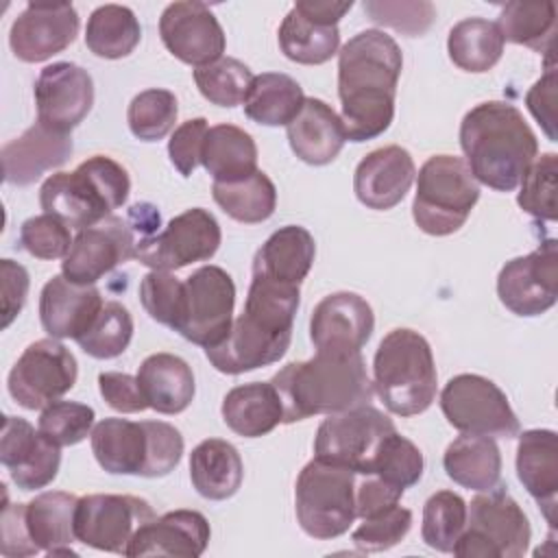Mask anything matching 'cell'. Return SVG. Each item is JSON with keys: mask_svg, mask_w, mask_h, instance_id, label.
Masks as SVG:
<instances>
[{"mask_svg": "<svg viewBox=\"0 0 558 558\" xmlns=\"http://www.w3.org/2000/svg\"><path fill=\"white\" fill-rule=\"evenodd\" d=\"M403 68L399 44L377 28L353 35L338 52V96L349 142H368L395 118L397 83Z\"/></svg>", "mask_w": 558, "mask_h": 558, "instance_id": "cell-1", "label": "cell"}, {"mask_svg": "<svg viewBox=\"0 0 558 558\" xmlns=\"http://www.w3.org/2000/svg\"><path fill=\"white\" fill-rule=\"evenodd\" d=\"M299 299V286L253 275L244 310L229 336L205 349L211 366L225 375H240L279 362L292 340Z\"/></svg>", "mask_w": 558, "mask_h": 558, "instance_id": "cell-2", "label": "cell"}, {"mask_svg": "<svg viewBox=\"0 0 558 558\" xmlns=\"http://www.w3.org/2000/svg\"><path fill=\"white\" fill-rule=\"evenodd\" d=\"M460 146L475 181L497 192H512L538 157L534 131L523 113L504 100H486L464 113Z\"/></svg>", "mask_w": 558, "mask_h": 558, "instance_id": "cell-3", "label": "cell"}, {"mask_svg": "<svg viewBox=\"0 0 558 558\" xmlns=\"http://www.w3.org/2000/svg\"><path fill=\"white\" fill-rule=\"evenodd\" d=\"M270 384L281 397L283 423L366 405L375 392L362 353H316L312 360L286 364Z\"/></svg>", "mask_w": 558, "mask_h": 558, "instance_id": "cell-4", "label": "cell"}, {"mask_svg": "<svg viewBox=\"0 0 558 558\" xmlns=\"http://www.w3.org/2000/svg\"><path fill=\"white\" fill-rule=\"evenodd\" d=\"M131 192L129 172L105 155H94L72 172L50 174L39 187L44 214H52L70 229H87L113 216Z\"/></svg>", "mask_w": 558, "mask_h": 558, "instance_id": "cell-5", "label": "cell"}, {"mask_svg": "<svg viewBox=\"0 0 558 558\" xmlns=\"http://www.w3.org/2000/svg\"><path fill=\"white\" fill-rule=\"evenodd\" d=\"M96 462L113 475L163 477L183 456L181 432L163 421L102 418L89 434Z\"/></svg>", "mask_w": 558, "mask_h": 558, "instance_id": "cell-6", "label": "cell"}, {"mask_svg": "<svg viewBox=\"0 0 558 558\" xmlns=\"http://www.w3.org/2000/svg\"><path fill=\"white\" fill-rule=\"evenodd\" d=\"M373 388L397 416L423 414L436 399L438 373L432 347L414 329L388 331L373 357Z\"/></svg>", "mask_w": 558, "mask_h": 558, "instance_id": "cell-7", "label": "cell"}, {"mask_svg": "<svg viewBox=\"0 0 558 558\" xmlns=\"http://www.w3.org/2000/svg\"><path fill=\"white\" fill-rule=\"evenodd\" d=\"M412 218L427 235H451L480 201V185L466 161L453 155L429 157L416 174Z\"/></svg>", "mask_w": 558, "mask_h": 558, "instance_id": "cell-8", "label": "cell"}, {"mask_svg": "<svg viewBox=\"0 0 558 558\" xmlns=\"http://www.w3.org/2000/svg\"><path fill=\"white\" fill-rule=\"evenodd\" d=\"M301 530L318 541L342 536L355 521V473L347 466L310 460L294 486Z\"/></svg>", "mask_w": 558, "mask_h": 558, "instance_id": "cell-9", "label": "cell"}, {"mask_svg": "<svg viewBox=\"0 0 558 558\" xmlns=\"http://www.w3.org/2000/svg\"><path fill=\"white\" fill-rule=\"evenodd\" d=\"M532 538L523 508L506 486L480 493L466 506V527L451 554L460 558H521Z\"/></svg>", "mask_w": 558, "mask_h": 558, "instance_id": "cell-10", "label": "cell"}, {"mask_svg": "<svg viewBox=\"0 0 558 558\" xmlns=\"http://www.w3.org/2000/svg\"><path fill=\"white\" fill-rule=\"evenodd\" d=\"M235 283L220 266H201L183 281V299L174 331L192 344L211 349L233 325Z\"/></svg>", "mask_w": 558, "mask_h": 558, "instance_id": "cell-11", "label": "cell"}, {"mask_svg": "<svg viewBox=\"0 0 558 558\" xmlns=\"http://www.w3.org/2000/svg\"><path fill=\"white\" fill-rule=\"evenodd\" d=\"M440 410L451 427L462 434L514 438L521 429L506 392L488 377L460 373L440 390Z\"/></svg>", "mask_w": 558, "mask_h": 558, "instance_id": "cell-12", "label": "cell"}, {"mask_svg": "<svg viewBox=\"0 0 558 558\" xmlns=\"http://www.w3.org/2000/svg\"><path fill=\"white\" fill-rule=\"evenodd\" d=\"M395 429L392 418L371 403L329 414L316 429L314 458L366 475L379 445Z\"/></svg>", "mask_w": 558, "mask_h": 558, "instance_id": "cell-13", "label": "cell"}, {"mask_svg": "<svg viewBox=\"0 0 558 558\" xmlns=\"http://www.w3.org/2000/svg\"><path fill=\"white\" fill-rule=\"evenodd\" d=\"M78 377L74 353L57 338L31 342L13 364L7 388L13 401L26 410H44L70 392Z\"/></svg>", "mask_w": 558, "mask_h": 558, "instance_id": "cell-14", "label": "cell"}, {"mask_svg": "<svg viewBox=\"0 0 558 558\" xmlns=\"http://www.w3.org/2000/svg\"><path fill=\"white\" fill-rule=\"evenodd\" d=\"M222 233L220 225L203 207L185 209L174 216L163 231L140 238L135 259L150 270H179L194 262H207L216 255Z\"/></svg>", "mask_w": 558, "mask_h": 558, "instance_id": "cell-15", "label": "cell"}, {"mask_svg": "<svg viewBox=\"0 0 558 558\" xmlns=\"http://www.w3.org/2000/svg\"><path fill=\"white\" fill-rule=\"evenodd\" d=\"M155 517L153 506L142 497L85 495L76 504L74 534L87 547L124 556L135 534Z\"/></svg>", "mask_w": 558, "mask_h": 558, "instance_id": "cell-16", "label": "cell"}, {"mask_svg": "<svg viewBox=\"0 0 558 558\" xmlns=\"http://www.w3.org/2000/svg\"><path fill=\"white\" fill-rule=\"evenodd\" d=\"M556 240L536 251L506 262L497 275V296L517 316H541L558 299V248Z\"/></svg>", "mask_w": 558, "mask_h": 558, "instance_id": "cell-17", "label": "cell"}, {"mask_svg": "<svg viewBox=\"0 0 558 558\" xmlns=\"http://www.w3.org/2000/svg\"><path fill=\"white\" fill-rule=\"evenodd\" d=\"M137 240L129 218L109 216L76 233L70 253L61 262V275L72 283L94 286L116 266L135 259Z\"/></svg>", "mask_w": 558, "mask_h": 558, "instance_id": "cell-18", "label": "cell"}, {"mask_svg": "<svg viewBox=\"0 0 558 558\" xmlns=\"http://www.w3.org/2000/svg\"><path fill=\"white\" fill-rule=\"evenodd\" d=\"M159 35L174 59L194 68L222 59L227 46L218 17L196 0L168 4L159 17Z\"/></svg>", "mask_w": 558, "mask_h": 558, "instance_id": "cell-19", "label": "cell"}, {"mask_svg": "<svg viewBox=\"0 0 558 558\" xmlns=\"http://www.w3.org/2000/svg\"><path fill=\"white\" fill-rule=\"evenodd\" d=\"M33 94L37 122L52 131L70 133L94 105V81L85 68L57 61L39 72Z\"/></svg>", "mask_w": 558, "mask_h": 558, "instance_id": "cell-20", "label": "cell"}, {"mask_svg": "<svg viewBox=\"0 0 558 558\" xmlns=\"http://www.w3.org/2000/svg\"><path fill=\"white\" fill-rule=\"evenodd\" d=\"M78 13L70 2H28L13 20L9 46L24 63H39L63 52L78 35Z\"/></svg>", "mask_w": 558, "mask_h": 558, "instance_id": "cell-21", "label": "cell"}, {"mask_svg": "<svg viewBox=\"0 0 558 558\" xmlns=\"http://www.w3.org/2000/svg\"><path fill=\"white\" fill-rule=\"evenodd\" d=\"M375 329L368 301L355 292H333L316 303L310 318V338L316 353H362Z\"/></svg>", "mask_w": 558, "mask_h": 558, "instance_id": "cell-22", "label": "cell"}, {"mask_svg": "<svg viewBox=\"0 0 558 558\" xmlns=\"http://www.w3.org/2000/svg\"><path fill=\"white\" fill-rule=\"evenodd\" d=\"M0 462L20 490L46 488L59 473L61 447L20 418L4 416L0 436Z\"/></svg>", "mask_w": 558, "mask_h": 558, "instance_id": "cell-23", "label": "cell"}, {"mask_svg": "<svg viewBox=\"0 0 558 558\" xmlns=\"http://www.w3.org/2000/svg\"><path fill=\"white\" fill-rule=\"evenodd\" d=\"M416 166L412 155L392 144L371 150L355 168L353 192L368 209L386 211L403 201L414 183Z\"/></svg>", "mask_w": 558, "mask_h": 558, "instance_id": "cell-24", "label": "cell"}, {"mask_svg": "<svg viewBox=\"0 0 558 558\" xmlns=\"http://www.w3.org/2000/svg\"><path fill=\"white\" fill-rule=\"evenodd\" d=\"M102 305L96 286L72 283L63 275H54L41 288L39 320L50 338L78 340L94 325Z\"/></svg>", "mask_w": 558, "mask_h": 558, "instance_id": "cell-25", "label": "cell"}, {"mask_svg": "<svg viewBox=\"0 0 558 558\" xmlns=\"http://www.w3.org/2000/svg\"><path fill=\"white\" fill-rule=\"evenodd\" d=\"M70 133H59L41 122L28 126L20 137L2 146V172L9 185H31L44 172L63 166L72 155Z\"/></svg>", "mask_w": 558, "mask_h": 558, "instance_id": "cell-26", "label": "cell"}, {"mask_svg": "<svg viewBox=\"0 0 558 558\" xmlns=\"http://www.w3.org/2000/svg\"><path fill=\"white\" fill-rule=\"evenodd\" d=\"M207 519L196 510H172L148 521L131 541L124 556L198 558L209 543Z\"/></svg>", "mask_w": 558, "mask_h": 558, "instance_id": "cell-27", "label": "cell"}, {"mask_svg": "<svg viewBox=\"0 0 558 558\" xmlns=\"http://www.w3.org/2000/svg\"><path fill=\"white\" fill-rule=\"evenodd\" d=\"M517 445V477L538 504L549 527L558 512V438L551 429H527Z\"/></svg>", "mask_w": 558, "mask_h": 558, "instance_id": "cell-28", "label": "cell"}, {"mask_svg": "<svg viewBox=\"0 0 558 558\" xmlns=\"http://www.w3.org/2000/svg\"><path fill=\"white\" fill-rule=\"evenodd\" d=\"M286 133L292 153L310 166L331 163L347 142L340 116L320 98H305Z\"/></svg>", "mask_w": 558, "mask_h": 558, "instance_id": "cell-29", "label": "cell"}, {"mask_svg": "<svg viewBox=\"0 0 558 558\" xmlns=\"http://www.w3.org/2000/svg\"><path fill=\"white\" fill-rule=\"evenodd\" d=\"M137 384L150 410L179 414L194 399L196 384L190 364L174 353H153L137 368Z\"/></svg>", "mask_w": 558, "mask_h": 558, "instance_id": "cell-30", "label": "cell"}, {"mask_svg": "<svg viewBox=\"0 0 558 558\" xmlns=\"http://www.w3.org/2000/svg\"><path fill=\"white\" fill-rule=\"evenodd\" d=\"M316 257V242L305 227L286 225L277 229L255 253L253 275L281 283L301 286Z\"/></svg>", "mask_w": 558, "mask_h": 558, "instance_id": "cell-31", "label": "cell"}, {"mask_svg": "<svg viewBox=\"0 0 558 558\" xmlns=\"http://www.w3.org/2000/svg\"><path fill=\"white\" fill-rule=\"evenodd\" d=\"M78 497L63 490H46L31 499L24 508V519L33 543L48 556H76L72 543L74 512Z\"/></svg>", "mask_w": 558, "mask_h": 558, "instance_id": "cell-32", "label": "cell"}, {"mask_svg": "<svg viewBox=\"0 0 558 558\" xmlns=\"http://www.w3.org/2000/svg\"><path fill=\"white\" fill-rule=\"evenodd\" d=\"M222 421L244 438H259L283 423V403L270 381H251L231 388L222 399Z\"/></svg>", "mask_w": 558, "mask_h": 558, "instance_id": "cell-33", "label": "cell"}, {"mask_svg": "<svg viewBox=\"0 0 558 558\" xmlns=\"http://www.w3.org/2000/svg\"><path fill=\"white\" fill-rule=\"evenodd\" d=\"M190 480L196 493L209 501L233 497L244 480L240 451L222 438L198 442L190 453Z\"/></svg>", "mask_w": 558, "mask_h": 558, "instance_id": "cell-34", "label": "cell"}, {"mask_svg": "<svg viewBox=\"0 0 558 558\" xmlns=\"http://www.w3.org/2000/svg\"><path fill=\"white\" fill-rule=\"evenodd\" d=\"M442 466L449 480L477 493L495 488L501 480V453L490 436H458L445 449Z\"/></svg>", "mask_w": 558, "mask_h": 558, "instance_id": "cell-35", "label": "cell"}, {"mask_svg": "<svg viewBox=\"0 0 558 558\" xmlns=\"http://www.w3.org/2000/svg\"><path fill=\"white\" fill-rule=\"evenodd\" d=\"M201 166L218 183L244 179L257 170L255 140L235 124L209 126L201 153Z\"/></svg>", "mask_w": 558, "mask_h": 558, "instance_id": "cell-36", "label": "cell"}, {"mask_svg": "<svg viewBox=\"0 0 558 558\" xmlns=\"http://www.w3.org/2000/svg\"><path fill=\"white\" fill-rule=\"evenodd\" d=\"M305 102L303 87L288 74L264 72L253 78L244 100L248 120L264 126H288Z\"/></svg>", "mask_w": 558, "mask_h": 558, "instance_id": "cell-37", "label": "cell"}, {"mask_svg": "<svg viewBox=\"0 0 558 558\" xmlns=\"http://www.w3.org/2000/svg\"><path fill=\"white\" fill-rule=\"evenodd\" d=\"M504 37L495 22L484 17H466L451 26L447 52L453 65L464 72H488L504 54Z\"/></svg>", "mask_w": 558, "mask_h": 558, "instance_id": "cell-38", "label": "cell"}, {"mask_svg": "<svg viewBox=\"0 0 558 558\" xmlns=\"http://www.w3.org/2000/svg\"><path fill=\"white\" fill-rule=\"evenodd\" d=\"M211 196L229 218L244 225L268 220L277 207V187L262 170L238 181H214Z\"/></svg>", "mask_w": 558, "mask_h": 558, "instance_id": "cell-39", "label": "cell"}, {"mask_svg": "<svg viewBox=\"0 0 558 558\" xmlns=\"http://www.w3.org/2000/svg\"><path fill=\"white\" fill-rule=\"evenodd\" d=\"M142 39L135 13L122 4H102L92 11L85 28V46L100 59L129 57Z\"/></svg>", "mask_w": 558, "mask_h": 558, "instance_id": "cell-40", "label": "cell"}, {"mask_svg": "<svg viewBox=\"0 0 558 558\" xmlns=\"http://www.w3.org/2000/svg\"><path fill=\"white\" fill-rule=\"evenodd\" d=\"M277 37L281 52L301 65L327 63L333 54H338L340 48L338 26L316 24L301 15L294 7L283 17Z\"/></svg>", "mask_w": 558, "mask_h": 558, "instance_id": "cell-41", "label": "cell"}, {"mask_svg": "<svg viewBox=\"0 0 558 558\" xmlns=\"http://www.w3.org/2000/svg\"><path fill=\"white\" fill-rule=\"evenodd\" d=\"M501 31L504 41L527 46L536 52L551 54V44L556 35V4L545 2H508L499 20L495 22Z\"/></svg>", "mask_w": 558, "mask_h": 558, "instance_id": "cell-42", "label": "cell"}, {"mask_svg": "<svg viewBox=\"0 0 558 558\" xmlns=\"http://www.w3.org/2000/svg\"><path fill=\"white\" fill-rule=\"evenodd\" d=\"M466 527V501L453 490L434 493L423 506L421 536L427 547L451 554Z\"/></svg>", "mask_w": 558, "mask_h": 558, "instance_id": "cell-43", "label": "cell"}, {"mask_svg": "<svg viewBox=\"0 0 558 558\" xmlns=\"http://www.w3.org/2000/svg\"><path fill=\"white\" fill-rule=\"evenodd\" d=\"M253 72L233 57H222L209 65L194 68V83L203 98L218 107H238L246 100Z\"/></svg>", "mask_w": 558, "mask_h": 558, "instance_id": "cell-44", "label": "cell"}, {"mask_svg": "<svg viewBox=\"0 0 558 558\" xmlns=\"http://www.w3.org/2000/svg\"><path fill=\"white\" fill-rule=\"evenodd\" d=\"M133 338V316L118 303L109 301L102 305L94 325L76 340L78 347L96 360H113L126 351Z\"/></svg>", "mask_w": 558, "mask_h": 558, "instance_id": "cell-45", "label": "cell"}, {"mask_svg": "<svg viewBox=\"0 0 558 558\" xmlns=\"http://www.w3.org/2000/svg\"><path fill=\"white\" fill-rule=\"evenodd\" d=\"M177 116L179 105L174 94L161 87L140 92L126 109L129 129L142 142H157L166 137L174 129Z\"/></svg>", "mask_w": 558, "mask_h": 558, "instance_id": "cell-46", "label": "cell"}, {"mask_svg": "<svg viewBox=\"0 0 558 558\" xmlns=\"http://www.w3.org/2000/svg\"><path fill=\"white\" fill-rule=\"evenodd\" d=\"M423 469L425 460L421 449L395 429L379 445L373 466L366 475H377L405 490L423 477Z\"/></svg>", "mask_w": 558, "mask_h": 558, "instance_id": "cell-47", "label": "cell"}, {"mask_svg": "<svg viewBox=\"0 0 558 558\" xmlns=\"http://www.w3.org/2000/svg\"><path fill=\"white\" fill-rule=\"evenodd\" d=\"M556 177L558 157L556 153H543L532 161L521 179V192L517 196L519 207L536 220H556Z\"/></svg>", "mask_w": 558, "mask_h": 558, "instance_id": "cell-48", "label": "cell"}, {"mask_svg": "<svg viewBox=\"0 0 558 558\" xmlns=\"http://www.w3.org/2000/svg\"><path fill=\"white\" fill-rule=\"evenodd\" d=\"M94 408L78 401H54L39 414L37 429L59 447L78 445L94 429Z\"/></svg>", "mask_w": 558, "mask_h": 558, "instance_id": "cell-49", "label": "cell"}, {"mask_svg": "<svg viewBox=\"0 0 558 558\" xmlns=\"http://www.w3.org/2000/svg\"><path fill=\"white\" fill-rule=\"evenodd\" d=\"M362 7L373 22L408 37L423 35L436 17V7L427 0H366Z\"/></svg>", "mask_w": 558, "mask_h": 558, "instance_id": "cell-50", "label": "cell"}, {"mask_svg": "<svg viewBox=\"0 0 558 558\" xmlns=\"http://www.w3.org/2000/svg\"><path fill=\"white\" fill-rule=\"evenodd\" d=\"M410 527L412 512L397 504L384 512L362 519V523L353 530L351 541L362 551H384L399 545L408 536Z\"/></svg>", "mask_w": 558, "mask_h": 558, "instance_id": "cell-51", "label": "cell"}, {"mask_svg": "<svg viewBox=\"0 0 558 558\" xmlns=\"http://www.w3.org/2000/svg\"><path fill=\"white\" fill-rule=\"evenodd\" d=\"M70 227L52 214H39L22 222L20 246L37 259H61L72 248Z\"/></svg>", "mask_w": 558, "mask_h": 558, "instance_id": "cell-52", "label": "cell"}, {"mask_svg": "<svg viewBox=\"0 0 558 558\" xmlns=\"http://www.w3.org/2000/svg\"><path fill=\"white\" fill-rule=\"evenodd\" d=\"M181 299L183 281L168 270H150L140 281L142 307L159 325L174 329L181 312Z\"/></svg>", "mask_w": 558, "mask_h": 558, "instance_id": "cell-53", "label": "cell"}, {"mask_svg": "<svg viewBox=\"0 0 558 558\" xmlns=\"http://www.w3.org/2000/svg\"><path fill=\"white\" fill-rule=\"evenodd\" d=\"M207 131L209 124L205 118L185 120L172 131L168 140V155L172 166L181 172V177H192L196 166H201V153Z\"/></svg>", "mask_w": 558, "mask_h": 558, "instance_id": "cell-54", "label": "cell"}, {"mask_svg": "<svg viewBox=\"0 0 558 558\" xmlns=\"http://www.w3.org/2000/svg\"><path fill=\"white\" fill-rule=\"evenodd\" d=\"M26 504H9L4 495L2 517H0V554L7 558H28L39 554V547L33 543L26 519Z\"/></svg>", "mask_w": 558, "mask_h": 558, "instance_id": "cell-55", "label": "cell"}, {"mask_svg": "<svg viewBox=\"0 0 558 558\" xmlns=\"http://www.w3.org/2000/svg\"><path fill=\"white\" fill-rule=\"evenodd\" d=\"M98 390L102 399L107 401L109 408H113L120 414H135L144 412L148 408L137 377L129 373H118V371H107L98 375Z\"/></svg>", "mask_w": 558, "mask_h": 558, "instance_id": "cell-56", "label": "cell"}, {"mask_svg": "<svg viewBox=\"0 0 558 558\" xmlns=\"http://www.w3.org/2000/svg\"><path fill=\"white\" fill-rule=\"evenodd\" d=\"M403 488L377 477V475H355V517L366 519L384 512L399 504Z\"/></svg>", "mask_w": 558, "mask_h": 558, "instance_id": "cell-57", "label": "cell"}, {"mask_svg": "<svg viewBox=\"0 0 558 558\" xmlns=\"http://www.w3.org/2000/svg\"><path fill=\"white\" fill-rule=\"evenodd\" d=\"M0 283H2V329H7L17 318V314L26 303L31 277L22 264L13 259H0Z\"/></svg>", "mask_w": 558, "mask_h": 558, "instance_id": "cell-58", "label": "cell"}, {"mask_svg": "<svg viewBox=\"0 0 558 558\" xmlns=\"http://www.w3.org/2000/svg\"><path fill=\"white\" fill-rule=\"evenodd\" d=\"M525 105L530 113L538 120L549 142H556V68L554 59L547 65V72L530 87L525 94Z\"/></svg>", "mask_w": 558, "mask_h": 558, "instance_id": "cell-59", "label": "cell"}, {"mask_svg": "<svg viewBox=\"0 0 558 558\" xmlns=\"http://www.w3.org/2000/svg\"><path fill=\"white\" fill-rule=\"evenodd\" d=\"M353 2H336V0H299L294 9L305 15L307 20L323 24V26H338L340 17H344L347 11H351Z\"/></svg>", "mask_w": 558, "mask_h": 558, "instance_id": "cell-60", "label": "cell"}]
</instances>
